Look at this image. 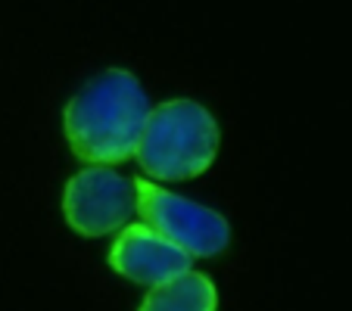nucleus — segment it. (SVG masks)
I'll return each instance as SVG.
<instances>
[{"instance_id": "obj_1", "label": "nucleus", "mask_w": 352, "mask_h": 311, "mask_svg": "<svg viewBox=\"0 0 352 311\" xmlns=\"http://www.w3.org/2000/svg\"><path fill=\"white\" fill-rule=\"evenodd\" d=\"M150 100L131 72L109 69L87 81L66 106V137L75 156L91 165H116L134 159Z\"/></svg>"}, {"instance_id": "obj_2", "label": "nucleus", "mask_w": 352, "mask_h": 311, "mask_svg": "<svg viewBox=\"0 0 352 311\" xmlns=\"http://www.w3.org/2000/svg\"><path fill=\"white\" fill-rule=\"evenodd\" d=\"M219 152V125L193 100H168L150 109L134 159L153 181H187L203 174Z\"/></svg>"}, {"instance_id": "obj_3", "label": "nucleus", "mask_w": 352, "mask_h": 311, "mask_svg": "<svg viewBox=\"0 0 352 311\" xmlns=\"http://www.w3.org/2000/svg\"><path fill=\"white\" fill-rule=\"evenodd\" d=\"M140 224L178 246L190 258H212L228 249L231 227L219 212L166 190L153 181H134Z\"/></svg>"}, {"instance_id": "obj_4", "label": "nucleus", "mask_w": 352, "mask_h": 311, "mask_svg": "<svg viewBox=\"0 0 352 311\" xmlns=\"http://www.w3.org/2000/svg\"><path fill=\"white\" fill-rule=\"evenodd\" d=\"M63 212L72 231L85 237H107L128 227L131 215H138V190L134 181L103 165H91L78 172L66 184Z\"/></svg>"}, {"instance_id": "obj_5", "label": "nucleus", "mask_w": 352, "mask_h": 311, "mask_svg": "<svg viewBox=\"0 0 352 311\" xmlns=\"http://www.w3.org/2000/svg\"><path fill=\"white\" fill-rule=\"evenodd\" d=\"M190 255L162 240L144 224H128L119 231V240L109 249V265L122 274V277L134 280L140 286H162L168 280L181 277L190 271Z\"/></svg>"}, {"instance_id": "obj_6", "label": "nucleus", "mask_w": 352, "mask_h": 311, "mask_svg": "<svg viewBox=\"0 0 352 311\" xmlns=\"http://www.w3.org/2000/svg\"><path fill=\"white\" fill-rule=\"evenodd\" d=\"M219 296L206 274L187 271L181 277L153 286L140 302V311H215Z\"/></svg>"}]
</instances>
